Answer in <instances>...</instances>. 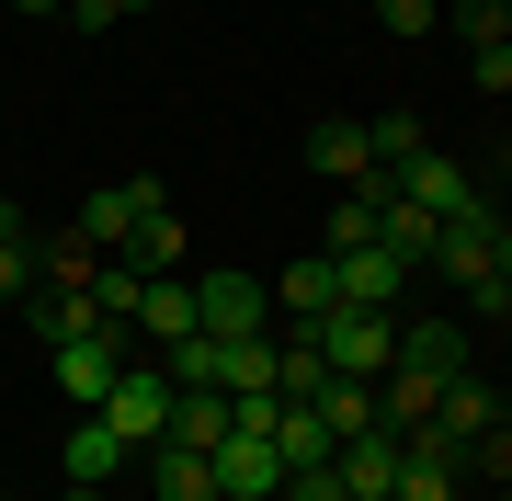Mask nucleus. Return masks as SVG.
<instances>
[{
    "instance_id": "f257e3e1",
    "label": "nucleus",
    "mask_w": 512,
    "mask_h": 501,
    "mask_svg": "<svg viewBox=\"0 0 512 501\" xmlns=\"http://www.w3.org/2000/svg\"><path fill=\"white\" fill-rule=\"evenodd\" d=\"M421 274H444V285H456V297L478 308V297H490V285L512 274V228L490 217V205H478V217H444V228H433V262H421Z\"/></svg>"
},
{
    "instance_id": "f03ea898",
    "label": "nucleus",
    "mask_w": 512,
    "mask_h": 501,
    "mask_svg": "<svg viewBox=\"0 0 512 501\" xmlns=\"http://www.w3.org/2000/svg\"><path fill=\"white\" fill-rule=\"evenodd\" d=\"M308 342H319L330 376H365V388H376V376L399 365V308H319Z\"/></svg>"
},
{
    "instance_id": "7ed1b4c3",
    "label": "nucleus",
    "mask_w": 512,
    "mask_h": 501,
    "mask_svg": "<svg viewBox=\"0 0 512 501\" xmlns=\"http://www.w3.org/2000/svg\"><path fill=\"white\" fill-rule=\"evenodd\" d=\"M103 422H114V433H126V445L148 456V445L171 433V365H137V353H126V376L103 388Z\"/></svg>"
},
{
    "instance_id": "20e7f679",
    "label": "nucleus",
    "mask_w": 512,
    "mask_h": 501,
    "mask_svg": "<svg viewBox=\"0 0 512 501\" xmlns=\"http://www.w3.org/2000/svg\"><path fill=\"white\" fill-rule=\"evenodd\" d=\"M126 342H137V331H114V319H92L80 342H57V388H69L80 410H103V388L126 376Z\"/></svg>"
},
{
    "instance_id": "39448f33",
    "label": "nucleus",
    "mask_w": 512,
    "mask_h": 501,
    "mask_svg": "<svg viewBox=\"0 0 512 501\" xmlns=\"http://www.w3.org/2000/svg\"><path fill=\"white\" fill-rule=\"evenodd\" d=\"M194 319H205V342H251V331H274V297L251 274H194Z\"/></svg>"
},
{
    "instance_id": "423d86ee",
    "label": "nucleus",
    "mask_w": 512,
    "mask_h": 501,
    "mask_svg": "<svg viewBox=\"0 0 512 501\" xmlns=\"http://www.w3.org/2000/svg\"><path fill=\"white\" fill-rule=\"evenodd\" d=\"M160 205H171V194H160V183H148V171H126V183H103L92 205H80V240H92V251H126V240H137V228H148V217H160Z\"/></svg>"
},
{
    "instance_id": "0eeeda50",
    "label": "nucleus",
    "mask_w": 512,
    "mask_h": 501,
    "mask_svg": "<svg viewBox=\"0 0 512 501\" xmlns=\"http://www.w3.org/2000/svg\"><path fill=\"white\" fill-rule=\"evenodd\" d=\"M285 490V445L274 433H251V422H228V445H217V501H274Z\"/></svg>"
},
{
    "instance_id": "6e6552de",
    "label": "nucleus",
    "mask_w": 512,
    "mask_h": 501,
    "mask_svg": "<svg viewBox=\"0 0 512 501\" xmlns=\"http://www.w3.org/2000/svg\"><path fill=\"white\" fill-rule=\"evenodd\" d=\"M308 171H330V183H342V194H353V183H376L387 160H376L365 114H319V126H308Z\"/></svg>"
},
{
    "instance_id": "1a4fd4ad",
    "label": "nucleus",
    "mask_w": 512,
    "mask_h": 501,
    "mask_svg": "<svg viewBox=\"0 0 512 501\" xmlns=\"http://www.w3.org/2000/svg\"><path fill=\"white\" fill-rule=\"evenodd\" d=\"M387 183H399V194L421 205V217H478V183H467V171L444 160V149H421V160H399V171H387Z\"/></svg>"
},
{
    "instance_id": "9d476101",
    "label": "nucleus",
    "mask_w": 512,
    "mask_h": 501,
    "mask_svg": "<svg viewBox=\"0 0 512 501\" xmlns=\"http://www.w3.org/2000/svg\"><path fill=\"white\" fill-rule=\"evenodd\" d=\"M205 319H194V274H148V297H137V342L148 353H171V342H194Z\"/></svg>"
},
{
    "instance_id": "9b49d317",
    "label": "nucleus",
    "mask_w": 512,
    "mask_h": 501,
    "mask_svg": "<svg viewBox=\"0 0 512 501\" xmlns=\"http://www.w3.org/2000/svg\"><path fill=\"white\" fill-rule=\"evenodd\" d=\"M501 35H512V12H501V0H456V46L478 57V92H512V57H501Z\"/></svg>"
},
{
    "instance_id": "f8f14e48",
    "label": "nucleus",
    "mask_w": 512,
    "mask_h": 501,
    "mask_svg": "<svg viewBox=\"0 0 512 501\" xmlns=\"http://www.w3.org/2000/svg\"><path fill=\"white\" fill-rule=\"evenodd\" d=\"M330 467H342V490H353V501H399V433H387V422H365Z\"/></svg>"
},
{
    "instance_id": "ddd939ff",
    "label": "nucleus",
    "mask_w": 512,
    "mask_h": 501,
    "mask_svg": "<svg viewBox=\"0 0 512 501\" xmlns=\"http://www.w3.org/2000/svg\"><path fill=\"white\" fill-rule=\"evenodd\" d=\"M330 262H342V308H399V297H410V262L376 251V240H365V251H330Z\"/></svg>"
},
{
    "instance_id": "4468645a",
    "label": "nucleus",
    "mask_w": 512,
    "mask_h": 501,
    "mask_svg": "<svg viewBox=\"0 0 512 501\" xmlns=\"http://www.w3.org/2000/svg\"><path fill=\"white\" fill-rule=\"evenodd\" d=\"M228 388H171V433H160V445H194V456H217L228 445Z\"/></svg>"
},
{
    "instance_id": "2eb2a0df",
    "label": "nucleus",
    "mask_w": 512,
    "mask_h": 501,
    "mask_svg": "<svg viewBox=\"0 0 512 501\" xmlns=\"http://www.w3.org/2000/svg\"><path fill=\"white\" fill-rule=\"evenodd\" d=\"M103 262H114V251H92L80 228H57V240H35V285H57V297H92Z\"/></svg>"
},
{
    "instance_id": "dca6fc26",
    "label": "nucleus",
    "mask_w": 512,
    "mask_h": 501,
    "mask_svg": "<svg viewBox=\"0 0 512 501\" xmlns=\"http://www.w3.org/2000/svg\"><path fill=\"white\" fill-rule=\"evenodd\" d=\"M399 365L410 376H467V331L456 319H399Z\"/></svg>"
},
{
    "instance_id": "f3484780",
    "label": "nucleus",
    "mask_w": 512,
    "mask_h": 501,
    "mask_svg": "<svg viewBox=\"0 0 512 501\" xmlns=\"http://www.w3.org/2000/svg\"><path fill=\"white\" fill-rule=\"evenodd\" d=\"M126 456H137L126 433H114L103 410H80V433H69V490H103V479H114V467H126Z\"/></svg>"
},
{
    "instance_id": "a211bd4d",
    "label": "nucleus",
    "mask_w": 512,
    "mask_h": 501,
    "mask_svg": "<svg viewBox=\"0 0 512 501\" xmlns=\"http://www.w3.org/2000/svg\"><path fill=\"white\" fill-rule=\"evenodd\" d=\"M148 490H160V501H217V456H194V445H148Z\"/></svg>"
},
{
    "instance_id": "6ab92c4d",
    "label": "nucleus",
    "mask_w": 512,
    "mask_h": 501,
    "mask_svg": "<svg viewBox=\"0 0 512 501\" xmlns=\"http://www.w3.org/2000/svg\"><path fill=\"white\" fill-rule=\"evenodd\" d=\"M23 297H35V217L0 194V308H23Z\"/></svg>"
},
{
    "instance_id": "aec40b11",
    "label": "nucleus",
    "mask_w": 512,
    "mask_h": 501,
    "mask_svg": "<svg viewBox=\"0 0 512 501\" xmlns=\"http://www.w3.org/2000/svg\"><path fill=\"white\" fill-rule=\"evenodd\" d=\"M319 308H342V262H330V251H308V262H285V319H296V331H308Z\"/></svg>"
},
{
    "instance_id": "412c9836",
    "label": "nucleus",
    "mask_w": 512,
    "mask_h": 501,
    "mask_svg": "<svg viewBox=\"0 0 512 501\" xmlns=\"http://www.w3.org/2000/svg\"><path fill=\"white\" fill-rule=\"evenodd\" d=\"M217 388H228V399H274V331L217 342Z\"/></svg>"
},
{
    "instance_id": "4be33fe9",
    "label": "nucleus",
    "mask_w": 512,
    "mask_h": 501,
    "mask_svg": "<svg viewBox=\"0 0 512 501\" xmlns=\"http://www.w3.org/2000/svg\"><path fill=\"white\" fill-rule=\"evenodd\" d=\"M433 228H444V217H421L410 194H387V205H376V251H399L410 274H421V262H433Z\"/></svg>"
},
{
    "instance_id": "5701e85b",
    "label": "nucleus",
    "mask_w": 512,
    "mask_h": 501,
    "mask_svg": "<svg viewBox=\"0 0 512 501\" xmlns=\"http://www.w3.org/2000/svg\"><path fill=\"white\" fill-rule=\"evenodd\" d=\"M319 388H330L319 342H308V331H285V342H274V399H319Z\"/></svg>"
},
{
    "instance_id": "b1692460",
    "label": "nucleus",
    "mask_w": 512,
    "mask_h": 501,
    "mask_svg": "<svg viewBox=\"0 0 512 501\" xmlns=\"http://www.w3.org/2000/svg\"><path fill=\"white\" fill-rule=\"evenodd\" d=\"M319 422H330V445H353V433L376 422V388H365V376H330V388H319Z\"/></svg>"
},
{
    "instance_id": "393cba45",
    "label": "nucleus",
    "mask_w": 512,
    "mask_h": 501,
    "mask_svg": "<svg viewBox=\"0 0 512 501\" xmlns=\"http://www.w3.org/2000/svg\"><path fill=\"white\" fill-rule=\"evenodd\" d=\"M183 251H194V240H183V217H171V205H160V217L126 240V262H137V274H183Z\"/></svg>"
},
{
    "instance_id": "a878e982",
    "label": "nucleus",
    "mask_w": 512,
    "mask_h": 501,
    "mask_svg": "<svg viewBox=\"0 0 512 501\" xmlns=\"http://www.w3.org/2000/svg\"><path fill=\"white\" fill-rule=\"evenodd\" d=\"M137 297H148V274H137V262H126V251H114V262H103V274H92V308L114 319V331H137Z\"/></svg>"
},
{
    "instance_id": "bb28decb",
    "label": "nucleus",
    "mask_w": 512,
    "mask_h": 501,
    "mask_svg": "<svg viewBox=\"0 0 512 501\" xmlns=\"http://www.w3.org/2000/svg\"><path fill=\"white\" fill-rule=\"evenodd\" d=\"M23 319H35L46 342H80V331H92L103 308H92V297H57V285H35V297H23Z\"/></svg>"
},
{
    "instance_id": "cd10ccee",
    "label": "nucleus",
    "mask_w": 512,
    "mask_h": 501,
    "mask_svg": "<svg viewBox=\"0 0 512 501\" xmlns=\"http://www.w3.org/2000/svg\"><path fill=\"white\" fill-rule=\"evenodd\" d=\"M365 137H376V160H387V171L433 149V137H421V114H365Z\"/></svg>"
},
{
    "instance_id": "c85d7f7f",
    "label": "nucleus",
    "mask_w": 512,
    "mask_h": 501,
    "mask_svg": "<svg viewBox=\"0 0 512 501\" xmlns=\"http://www.w3.org/2000/svg\"><path fill=\"white\" fill-rule=\"evenodd\" d=\"M376 23H387V35H399V46H421V35H433V23H444V0H376Z\"/></svg>"
},
{
    "instance_id": "c756f323",
    "label": "nucleus",
    "mask_w": 512,
    "mask_h": 501,
    "mask_svg": "<svg viewBox=\"0 0 512 501\" xmlns=\"http://www.w3.org/2000/svg\"><path fill=\"white\" fill-rule=\"evenodd\" d=\"M467 467H478V479H501V490H512V410H501L490 433H478V445H467Z\"/></svg>"
},
{
    "instance_id": "7c9ffc66",
    "label": "nucleus",
    "mask_w": 512,
    "mask_h": 501,
    "mask_svg": "<svg viewBox=\"0 0 512 501\" xmlns=\"http://www.w3.org/2000/svg\"><path fill=\"white\" fill-rule=\"evenodd\" d=\"M274 501H353V490H342V467H285Z\"/></svg>"
},
{
    "instance_id": "2f4dec72",
    "label": "nucleus",
    "mask_w": 512,
    "mask_h": 501,
    "mask_svg": "<svg viewBox=\"0 0 512 501\" xmlns=\"http://www.w3.org/2000/svg\"><path fill=\"white\" fill-rule=\"evenodd\" d=\"M57 23H69V35H114V23H126V12H114V0H69V12H57Z\"/></svg>"
},
{
    "instance_id": "473e14b6",
    "label": "nucleus",
    "mask_w": 512,
    "mask_h": 501,
    "mask_svg": "<svg viewBox=\"0 0 512 501\" xmlns=\"http://www.w3.org/2000/svg\"><path fill=\"white\" fill-rule=\"evenodd\" d=\"M478 319H501V331H512V274L490 285V297H478Z\"/></svg>"
},
{
    "instance_id": "72a5a7b5",
    "label": "nucleus",
    "mask_w": 512,
    "mask_h": 501,
    "mask_svg": "<svg viewBox=\"0 0 512 501\" xmlns=\"http://www.w3.org/2000/svg\"><path fill=\"white\" fill-rule=\"evenodd\" d=\"M12 12H69V0H12Z\"/></svg>"
},
{
    "instance_id": "f704fd0d",
    "label": "nucleus",
    "mask_w": 512,
    "mask_h": 501,
    "mask_svg": "<svg viewBox=\"0 0 512 501\" xmlns=\"http://www.w3.org/2000/svg\"><path fill=\"white\" fill-rule=\"evenodd\" d=\"M114 12H160V0H114Z\"/></svg>"
},
{
    "instance_id": "c9c22d12",
    "label": "nucleus",
    "mask_w": 512,
    "mask_h": 501,
    "mask_svg": "<svg viewBox=\"0 0 512 501\" xmlns=\"http://www.w3.org/2000/svg\"><path fill=\"white\" fill-rule=\"evenodd\" d=\"M57 501H103V490H57Z\"/></svg>"
},
{
    "instance_id": "e433bc0d",
    "label": "nucleus",
    "mask_w": 512,
    "mask_h": 501,
    "mask_svg": "<svg viewBox=\"0 0 512 501\" xmlns=\"http://www.w3.org/2000/svg\"><path fill=\"white\" fill-rule=\"evenodd\" d=\"M501 57H512V35H501Z\"/></svg>"
}]
</instances>
